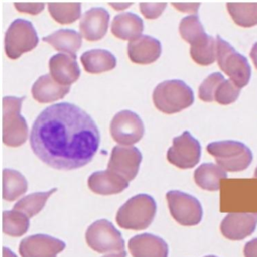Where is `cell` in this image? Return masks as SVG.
I'll list each match as a JSON object with an SVG mask.
<instances>
[{
  "label": "cell",
  "mask_w": 257,
  "mask_h": 257,
  "mask_svg": "<svg viewBox=\"0 0 257 257\" xmlns=\"http://www.w3.org/2000/svg\"><path fill=\"white\" fill-rule=\"evenodd\" d=\"M30 147L44 164L57 170H75L87 165L96 154L99 131L83 109L69 102L52 104L34 120Z\"/></svg>",
  "instance_id": "cell-1"
},
{
  "label": "cell",
  "mask_w": 257,
  "mask_h": 257,
  "mask_svg": "<svg viewBox=\"0 0 257 257\" xmlns=\"http://www.w3.org/2000/svg\"><path fill=\"white\" fill-rule=\"evenodd\" d=\"M153 101L160 111L167 114L177 113L193 104L194 92L183 80H165L155 87Z\"/></svg>",
  "instance_id": "cell-2"
},
{
  "label": "cell",
  "mask_w": 257,
  "mask_h": 257,
  "mask_svg": "<svg viewBox=\"0 0 257 257\" xmlns=\"http://www.w3.org/2000/svg\"><path fill=\"white\" fill-rule=\"evenodd\" d=\"M157 205L153 197L139 194L128 199L116 213V223L128 230H144L153 222Z\"/></svg>",
  "instance_id": "cell-3"
},
{
  "label": "cell",
  "mask_w": 257,
  "mask_h": 257,
  "mask_svg": "<svg viewBox=\"0 0 257 257\" xmlns=\"http://www.w3.org/2000/svg\"><path fill=\"white\" fill-rule=\"evenodd\" d=\"M216 60L220 69L236 86L242 88L249 83L251 66L248 59L220 35L216 36Z\"/></svg>",
  "instance_id": "cell-4"
},
{
  "label": "cell",
  "mask_w": 257,
  "mask_h": 257,
  "mask_svg": "<svg viewBox=\"0 0 257 257\" xmlns=\"http://www.w3.org/2000/svg\"><path fill=\"white\" fill-rule=\"evenodd\" d=\"M24 97L4 96L2 100V140L8 147L23 145L28 137V126L20 114Z\"/></svg>",
  "instance_id": "cell-5"
},
{
  "label": "cell",
  "mask_w": 257,
  "mask_h": 257,
  "mask_svg": "<svg viewBox=\"0 0 257 257\" xmlns=\"http://www.w3.org/2000/svg\"><path fill=\"white\" fill-rule=\"evenodd\" d=\"M207 151L222 169L229 172L243 171L253 160L251 150L245 144L237 141L213 142L207 146Z\"/></svg>",
  "instance_id": "cell-6"
},
{
  "label": "cell",
  "mask_w": 257,
  "mask_h": 257,
  "mask_svg": "<svg viewBox=\"0 0 257 257\" xmlns=\"http://www.w3.org/2000/svg\"><path fill=\"white\" fill-rule=\"evenodd\" d=\"M39 42L33 24L25 19H15L8 26L4 36V51L8 58L17 59L23 53L33 50Z\"/></svg>",
  "instance_id": "cell-7"
},
{
  "label": "cell",
  "mask_w": 257,
  "mask_h": 257,
  "mask_svg": "<svg viewBox=\"0 0 257 257\" xmlns=\"http://www.w3.org/2000/svg\"><path fill=\"white\" fill-rule=\"evenodd\" d=\"M85 240L87 245L98 253L120 252L124 249L120 232L105 219L97 220L87 228Z\"/></svg>",
  "instance_id": "cell-8"
},
{
  "label": "cell",
  "mask_w": 257,
  "mask_h": 257,
  "mask_svg": "<svg viewBox=\"0 0 257 257\" xmlns=\"http://www.w3.org/2000/svg\"><path fill=\"white\" fill-rule=\"evenodd\" d=\"M241 88L230 79H225L221 72H213L200 84L198 95L203 101H217L220 104L227 105L237 100Z\"/></svg>",
  "instance_id": "cell-9"
},
{
  "label": "cell",
  "mask_w": 257,
  "mask_h": 257,
  "mask_svg": "<svg viewBox=\"0 0 257 257\" xmlns=\"http://www.w3.org/2000/svg\"><path fill=\"white\" fill-rule=\"evenodd\" d=\"M172 217L183 226H195L200 223L203 209L193 196L180 191H169L166 195Z\"/></svg>",
  "instance_id": "cell-10"
},
{
  "label": "cell",
  "mask_w": 257,
  "mask_h": 257,
  "mask_svg": "<svg viewBox=\"0 0 257 257\" xmlns=\"http://www.w3.org/2000/svg\"><path fill=\"white\" fill-rule=\"evenodd\" d=\"M109 128L112 139L123 146L138 143L145 133V126L141 117L131 110L117 112L113 116Z\"/></svg>",
  "instance_id": "cell-11"
},
{
  "label": "cell",
  "mask_w": 257,
  "mask_h": 257,
  "mask_svg": "<svg viewBox=\"0 0 257 257\" xmlns=\"http://www.w3.org/2000/svg\"><path fill=\"white\" fill-rule=\"evenodd\" d=\"M201 158V145L188 131L173 139V145L168 150V161L181 169L195 167Z\"/></svg>",
  "instance_id": "cell-12"
},
{
  "label": "cell",
  "mask_w": 257,
  "mask_h": 257,
  "mask_svg": "<svg viewBox=\"0 0 257 257\" xmlns=\"http://www.w3.org/2000/svg\"><path fill=\"white\" fill-rule=\"evenodd\" d=\"M141 162L142 154L136 147L115 146L111 151L107 169L130 182L136 178Z\"/></svg>",
  "instance_id": "cell-13"
},
{
  "label": "cell",
  "mask_w": 257,
  "mask_h": 257,
  "mask_svg": "<svg viewBox=\"0 0 257 257\" xmlns=\"http://www.w3.org/2000/svg\"><path fill=\"white\" fill-rule=\"evenodd\" d=\"M65 248V243L54 237L36 234L21 240L19 253L21 257H56Z\"/></svg>",
  "instance_id": "cell-14"
},
{
  "label": "cell",
  "mask_w": 257,
  "mask_h": 257,
  "mask_svg": "<svg viewBox=\"0 0 257 257\" xmlns=\"http://www.w3.org/2000/svg\"><path fill=\"white\" fill-rule=\"evenodd\" d=\"M108 24V11L102 7H92L81 16L79 32L87 41H98L106 34Z\"/></svg>",
  "instance_id": "cell-15"
},
{
  "label": "cell",
  "mask_w": 257,
  "mask_h": 257,
  "mask_svg": "<svg viewBox=\"0 0 257 257\" xmlns=\"http://www.w3.org/2000/svg\"><path fill=\"white\" fill-rule=\"evenodd\" d=\"M257 226V213H230L222 221L220 229L230 240H242L250 236Z\"/></svg>",
  "instance_id": "cell-16"
},
{
  "label": "cell",
  "mask_w": 257,
  "mask_h": 257,
  "mask_svg": "<svg viewBox=\"0 0 257 257\" xmlns=\"http://www.w3.org/2000/svg\"><path fill=\"white\" fill-rule=\"evenodd\" d=\"M162 53L160 40L150 35H141L127 44V55L136 64H151L158 60Z\"/></svg>",
  "instance_id": "cell-17"
},
{
  "label": "cell",
  "mask_w": 257,
  "mask_h": 257,
  "mask_svg": "<svg viewBox=\"0 0 257 257\" xmlns=\"http://www.w3.org/2000/svg\"><path fill=\"white\" fill-rule=\"evenodd\" d=\"M48 67L52 79L61 85L70 86L80 76V69L76 58L65 53L52 55L49 58Z\"/></svg>",
  "instance_id": "cell-18"
},
{
  "label": "cell",
  "mask_w": 257,
  "mask_h": 257,
  "mask_svg": "<svg viewBox=\"0 0 257 257\" xmlns=\"http://www.w3.org/2000/svg\"><path fill=\"white\" fill-rule=\"evenodd\" d=\"M128 249L133 257H168V245L153 234L143 233L130 239Z\"/></svg>",
  "instance_id": "cell-19"
},
{
  "label": "cell",
  "mask_w": 257,
  "mask_h": 257,
  "mask_svg": "<svg viewBox=\"0 0 257 257\" xmlns=\"http://www.w3.org/2000/svg\"><path fill=\"white\" fill-rule=\"evenodd\" d=\"M128 183L125 179L108 169L92 173L87 180L88 188L98 195L118 194L128 187Z\"/></svg>",
  "instance_id": "cell-20"
},
{
  "label": "cell",
  "mask_w": 257,
  "mask_h": 257,
  "mask_svg": "<svg viewBox=\"0 0 257 257\" xmlns=\"http://www.w3.org/2000/svg\"><path fill=\"white\" fill-rule=\"evenodd\" d=\"M70 86L61 85L52 79L50 74L37 78L31 87L33 98L40 103H49L63 98L69 92Z\"/></svg>",
  "instance_id": "cell-21"
},
{
  "label": "cell",
  "mask_w": 257,
  "mask_h": 257,
  "mask_svg": "<svg viewBox=\"0 0 257 257\" xmlns=\"http://www.w3.org/2000/svg\"><path fill=\"white\" fill-rule=\"evenodd\" d=\"M110 30L116 38L131 41L142 35L144 22L136 13L124 12L113 17Z\"/></svg>",
  "instance_id": "cell-22"
},
{
  "label": "cell",
  "mask_w": 257,
  "mask_h": 257,
  "mask_svg": "<svg viewBox=\"0 0 257 257\" xmlns=\"http://www.w3.org/2000/svg\"><path fill=\"white\" fill-rule=\"evenodd\" d=\"M42 40L50 44L55 50L76 58V52L82 44L80 32L73 29H59L44 36Z\"/></svg>",
  "instance_id": "cell-23"
},
{
  "label": "cell",
  "mask_w": 257,
  "mask_h": 257,
  "mask_svg": "<svg viewBox=\"0 0 257 257\" xmlns=\"http://www.w3.org/2000/svg\"><path fill=\"white\" fill-rule=\"evenodd\" d=\"M80 62L84 70L91 74L106 72L116 66L115 56L105 49H90L83 52Z\"/></svg>",
  "instance_id": "cell-24"
},
{
  "label": "cell",
  "mask_w": 257,
  "mask_h": 257,
  "mask_svg": "<svg viewBox=\"0 0 257 257\" xmlns=\"http://www.w3.org/2000/svg\"><path fill=\"white\" fill-rule=\"evenodd\" d=\"M227 178V173L219 165L206 163L200 165L194 173L196 184L207 191H218L220 183Z\"/></svg>",
  "instance_id": "cell-25"
},
{
  "label": "cell",
  "mask_w": 257,
  "mask_h": 257,
  "mask_svg": "<svg viewBox=\"0 0 257 257\" xmlns=\"http://www.w3.org/2000/svg\"><path fill=\"white\" fill-rule=\"evenodd\" d=\"M2 180V196L5 201H14L27 191V181L18 171L4 169Z\"/></svg>",
  "instance_id": "cell-26"
},
{
  "label": "cell",
  "mask_w": 257,
  "mask_h": 257,
  "mask_svg": "<svg viewBox=\"0 0 257 257\" xmlns=\"http://www.w3.org/2000/svg\"><path fill=\"white\" fill-rule=\"evenodd\" d=\"M190 45L191 57L197 64L208 66L216 60V39L207 33Z\"/></svg>",
  "instance_id": "cell-27"
},
{
  "label": "cell",
  "mask_w": 257,
  "mask_h": 257,
  "mask_svg": "<svg viewBox=\"0 0 257 257\" xmlns=\"http://www.w3.org/2000/svg\"><path fill=\"white\" fill-rule=\"evenodd\" d=\"M227 11L233 21L240 27H253L257 25V3L228 2Z\"/></svg>",
  "instance_id": "cell-28"
},
{
  "label": "cell",
  "mask_w": 257,
  "mask_h": 257,
  "mask_svg": "<svg viewBox=\"0 0 257 257\" xmlns=\"http://www.w3.org/2000/svg\"><path fill=\"white\" fill-rule=\"evenodd\" d=\"M47 9L54 21L59 24H71L81 16V4L72 3H48Z\"/></svg>",
  "instance_id": "cell-29"
},
{
  "label": "cell",
  "mask_w": 257,
  "mask_h": 257,
  "mask_svg": "<svg viewBox=\"0 0 257 257\" xmlns=\"http://www.w3.org/2000/svg\"><path fill=\"white\" fill-rule=\"evenodd\" d=\"M54 192H56L55 188L46 192H37L23 197L18 202H16L13 210L19 211L25 214L28 218H31L43 209L46 201Z\"/></svg>",
  "instance_id": "cell-30"
},
{
  "label": "cell",
  "mask_w": 257,
  "mask_h": 257,
  "mask_svg": "<svg viewBox=\"0 0 257 257\" xmlns=\"http://www.w3.org/2000/svg\"><path fill=\"white\" fill-rule=\"evenodd\" d=\"M29 227V218L16 210L4 211L2 215V229L4 234L12 237L24 235Z\"/></svg>",
  "instance_id": "cell-31"
},
{
  "label": "cell",
  "mask_w": 257,
  "mask_h": 257,
  "mask_svg": "<svg viewBox=\"0 0 257 257\" xmlns=\"http://www.w3.org/2000/svg\"><path fill=\"white\" fill-rule=\"evenodd\" d=\"M179 32L181 37L189 44H192L206 34L199 16L196 14H191L181 19Z\"/></svg>",
  "instance_id": "cell-32"
},
{
  "label": "cell",
  "mask_w": 257,
  "mask_h": 257,
  "mask_svg": "<svg viewBox=\"0 0 257 257\" xmlns=\"http://www.w3.org/2000/svg\"><path fill=\"white\" fill-rule=\"evenodd\" d=\"M140 11L143 16L147 19H157L162 15L167 7V3L159 2V3H148L142 2L140 3Z\"/></svg>",
  "instance_id": "cell-33"
},
{
  "label": "cell",
  "mask_w": 257,
  "mask_h": 257,
  "mask_svg": "<svg viewBox=\"0 0 257 257\" xmlns=\"http://www.w3.org/2000/svg\"><path fill=\"white\" fill-rule=\"evenodd\" d=\"M45 4L42 2H33V3H26V2H17L14 3V7L17 11L21 13H27L30 15H37L44 9Z\"/></svg>",
  "instance_id": "cell-34"
},
{
  "label": "cell",
  "mask_w": 257,
  "mask_h": 257,
  "mask_svg": "<svg viewBox=\"0 0 257 257\" xmlns=\"http://www.w3.org/2000/svg\"><path fill=\"white\" fill-rule=\"evenodd\" d=\"M200 3L198 2H191V3H184V2H174L172 3V6H174L178 11L184 12V13H191V14H196L198 13Z\"/></svg>",
  "instance_id": "cell-35"
},
{
  "label": "cell",
  "mask_w": 257,
  "mask_h": 257,
  "mask_svg": "<svg viewBox=\"0 0 257 257\" xmlns=\"http://www.w3.org/2000/svg\"><path fill=\"white\" fill-rule=\"evenodd\" d=\"M245 257H257V238L246 243L244 247Z\"/></svg>",
  "instance_id": "cell-36"
},
{
  "label": "cell",
  "mask_w": 257,
  "mask_h": 257,
  "mask_svg": "<svg viewBox=\"0 0 257 257\" xmlns=\"http://www.w3.org/2000/svg\"><path fill=\"white\" fill-rule=\"evenodd\" d=\"M132 4H133L132 2H121V3H119V2H116V3L111 2V3H109V5H110L114 10H117V11L124 10V9L128 8Z\"/></svg>",
  "instance_id": "cell-37"
},
{
  "label": "cell",
  "mask_w": 257,
  "mask_h": 257,
  "mask_svg": "<svg viewBox=\"0 0 257 257\" xmlns=\"http://www.w3.org/2000/svg\"><path fill=\"white\" fill-rule=\"evenodd\" d=\"M250 57L253 61V64L255 66V68L257 69V42H255L251 48V51H250Z\"/></svg>",
  "instance_id": "cell-38"
},
{
  "label": "cell",
  "mask_w": 257,
  "mask_h": 257,
  "mask_svg": "<svg viewBox=\"0 0 257 257\" xmlns=\"http://www.w3.org/2000/svg\"><path fill=\"white\" fill-rule=\"evenodd\" d=\"M3 257H17L9 248L4 247L3 248Z\"/></svg>",
  "instance_id": "cell-39"
},
{
  "label": "cell",
  "mask_w": 257,
  "mask_h": 257,
  "mask_svg": "<svg viewBox=\"0 0 257 257\" xmlns=\"http://www.w3.org/2000/svg\"><path fill=\"white\" fill-rule=\"evenodd\" d=\"M103 257H126V253H125V251H120L118 253H112V254L104 255Z\"/></svg>",
  "instance_id": "cell-40"
},
{
  "label": "cell",
  "mask_w": 257,
  "mask_h": 257,
  "mask_svg": "<svg viewBox=\"0 0 257 257\" xmlns=\"http://www.w3.org/2000/svg\"><path fill=\"white\" fill-rule=\"evenodd\" d=\"M255 177L257 178V168H256V171H255Z\"/></svg>",
  "instance_id": "cell-41"
},
{
  "label": "cell",
  "mask_w": 257,
  "mask_h": 257,
  "mask_svg": "<svg viewBox=\"0 0 257 257\" xmlns=\"http://www.w3.org/2000/svg\"><path fill=\"white\" fill-rule=\"evenodd\" d=\"M205 257H217V256H213V255H209V256H205Z\"/></svg>",
  "instance_id": "cell-42"
}]
</instances>
